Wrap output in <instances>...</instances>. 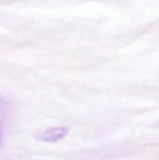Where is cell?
Instances as JSON below:
<instances>
[{"instance_id": "6da1fadb", "label": "cell", "mask_w": 159, "mask_h": 160, "mask_svg": "<svg viewBox=\"0 0 159 160\" xmlns=\"http://www.w3.org/2000/svg\"><path fill=\"white\" fill-rule=\"evenodd\" d=\"M70 129L67 127H56L49 128L38 135V139L44 142H56L62 140L69 134Z\"/></svg>"}, {"instance_id": "7a4b0ae2", "label": "cell", "mask_w": 159, "mask_h": 160, "mask_svg": "<svg viewBox=\"0 0 159 160\" xmlns=\"http://www.w3.org/2000/svg\"><path fill=\"white\" fill-rule=\"evenodd\" d=\"M6 110H7V105L6 101L2 97H0V140L2 134V128L4 125L5 117L6 115Z\"/></svg>"}]
</instances>
